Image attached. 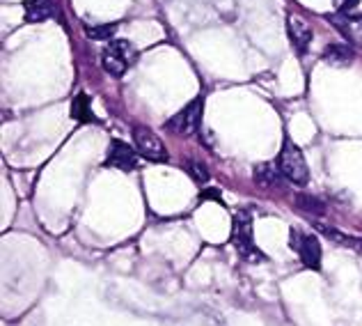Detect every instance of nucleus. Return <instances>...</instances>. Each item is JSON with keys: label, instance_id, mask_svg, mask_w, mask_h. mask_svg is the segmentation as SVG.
<instances>
[{"label": "nucleus", "instance_id": "obj_8", "mask_svg": "<svg viewBox=\"0 0 362 326\" xmlns=\"http://www.w3.org/2000/svg\"><path fill=\"white\" fill-rule=\"evenodd\" d=\"M106 166H108V168L124 170V172L136 170V166H138L136 152H133V147H131V145H127V142H124V140H112L110 145H108Z\"/></svg>", "mask_w": 362, "mask_h": 326}, {"label": "nucleus", "instance_id": "obj_11", "mask_svg": "<svg viewBox=\"0 0 362 326\" xmlns=\"http://www.w3.org/2000/svg\"><path fill=\"white\" fill-rule=\"evenodd\" d=\"M312 225L317 227L323 237H328L330 242H335V244H339V246H346V248H354V251H362V239L351 237V235H344V232H339L337 227H330V225H326V223H317V220H314Z\"/></svg>", "mask_w": 362, "mask_h": 326}, {"label": "nucleus", "instance_id": "obj_6", "mask_svg": "<svg viewBox=\"0 0 362 326\" xmlns=\"http://www.w3.org/2000/svg\"><path fill=\"white\" fill-rule=\"evenodd\" d=\"M289 246L298 253L300 262L308 266V269H314V271L321 269V244L317 237L298 232V230H291Z\"/></svg>", "mask_w": 362, "mask_h": 326}, {"label": "nucleus", "instance_id": "obj_14", "mask_svg": "<svg viewBox=\"0 0 362 326\" xmlns=\"http://www.w3.org/2000/svg\"><path fill=\"white\" fill-rule=\"evenodd\" d=\"M71 118L76 122H97V118H94V113L90 108L88 94H78V97H74V101H71Z\"/></svg>", "mask_w": 362, "mask_h": 326}, {"label": "nucleus", "instance_id": "obj_17", "mask_svg": "<svg viewBox=\"0 0 362 326\" xmlns=\"http://www.w3.org/2000/svg\"><path fill=\"white\" fill-rule=\"evenodd\" d=\"M88 37L90 40H108L117 33V23H106V26H97V28H88Z\"/></svg>", "mask_w": 362, "mask_h": 326}, {"label": "nucleus", "instance_id": "obj_12", "mask_svg": "<svg viewBox=\"0 0 362 326\" xmlns=\"http://www.w3.org/2000/svg\"><path fill=\"white\" fill-rule=\"evenodd\" d=\"M323 57H326V62L332 67H349L356 60V53L346 44H330L326 46V51H323Z\"/></svg>", "mask_w": 362, "mask_h": 326}, {"label": "nucleus", "instance_id": "obj_10", "mask_svg": "<svg viewBox=\"0 0 362 326\" xmlns=\"http://www.w3.org/2000/svg\"><path fill=\"white\" fill-rule=\"evenodd\" d=\"M23 12L28 23H44L55 16V5L53 0H25Z\"/></svg>", "mask_w": 362, "mask_h": 326}, {"label": "nucleus", "instance_id": "obj_2", "mask_svg": "<svg viewBox=\"0 0 362 326\" xmlns=\"http://www.w3.org/2000/svg\"><path fill=\"white\" fill-rule=\"evenodd\" d=\"M138 60V53L133 44L127 40H112L101 53V64L112 79H122L131 69V64Z\"/></svg>", "mask_w": 362, "mask_h": 326}, {"label": "nucleus", "instance_id": "obj_7", "mask_svg": "<svg viewBox=\"0 0 362 326\" xmlns=\"http://www.w3.org/2000/svg\"><path fill=\"white\" fill-rule=\"evenodd\" d=\"M330 23L346 37V42L362 49V14L356 12H335L330 16Z\"/></svg>", "mask_w": 362, "mask_h": 326}, {"label": "nucleus", "instance_id": "obj_3", "mask_svg": "<svg viewBox=\"0 0 362 326\" xmlns=\"http://www.w3.org/2000/svg\"><path fill=\"white\" fill-rule=\"evenodd\" d=\"M278 168L284 175V179H289L291 184H298V186H305L310 179V168H308V161H305L303 152L293 145L289 138H284V145L278 154Z\"/></svg>", "mask_w": 362, "mask_h": 326}, {"label": "nucleus", "instance_id": "obj_5", "mask_svg": "<svg viewBox=\"0 0 362 326\" xmlns=\"http://www.w3.org/2000/svg\"><path fill=\"white\" fill-rule=\"evenodd\" d=\"M133 145H136V152L140 157H145L147 161H156V163H163L168 161V150L163 145V140L151 129L142 127H133Z\"/></svg>", "mask_w": 362, "mask_h": 326}, {"label": "nucleus", "instance_id": "obj_16", "mask_svg": "<svg viewBox=\"0 0 362 326\" xmlns=\"http://www.w3.org/2000/svg\"><path fill=\"white\" fill-rule=\"evenodd\" d=\"M186 170L190 172V177H193L197 184H209V179H211V175H209V170L204 163H199V161H190Z\"/></svg>", "mask_w": 362, "mask_h": 326}, {"label": "nucleus", "instance_id": "obj_4", "mask_svg": "<svg viewBox=\"0 0 362 326\" xmlns=\"http://www.w3.org/2000/svg\"><path fill=\"white\" fill-rule=\"evenodd\" d=\"M202 106H204L202 97L186 103L177 115H173V118L165 122V129L177 133V136H190V133H195L199 122H202Z\"/></svg>", "mask_w": 362, "mask_h": 326}, {"label": "nucleus", "instance_id": "obj_13", "mask_svg": "<svg viewBox=\"0 0 362 326\" xmlns=\"http://www.w3.org/2000/svg\"><path fill=\"white\" fill-rule=\"evenodd\" d=\"M282 177L284 175L280 172L278 163H262L255 168V181L259 186H280Z\"/></svg>", "mask_w": 362, "mask_h": 326}, {"label": "nucleus", "instance_id": "obj_9", "mask_svg": "<svg viewBox=\"0 0 362 326\" xmlns=\"http://www.w3.org/2000/svg\"><path fill=\"white\" fill-rule=\"evenodd\" d=\"M287 33H289V40L293 44V49L298 51V55H305L312 44V28L310 23L305 21L303 16L298 14H291L287 18Z\"/></svg>", "mask_w": 362, "mask_h": 326}, {"label": "nucleus", "instance_id": "obj_15", "mask_svg": "<svg viewBox=\"0 0 362 326\" xmlns=\"http://www.w3.org/2000/svg\"><path fill=\"white\" fill-rule=\"evenodd\" d=\"M296 205L303 209V212H308L312 216H323V214H326V205H323L321 200L312 198V196H298Z\"/></svg>", "mask_w": 362, "mask_h": 326}, {"label": "nucleus", "instance_id": "obj_1", "mask_svg": "<svg viewBox=\"0 0 362 326\" xmlns=\"http://www.w3.org/2000/svg\"><path fill=\"white\" fill-rule=\"evenodd\" d=\"M232 242L236 246V251L247 262H266L264 251H259L252 237V214L250 212H239L234 216L232 225Z\"/></svg>", "mask_w": 362, "mask_h": 326}]
</instances>
